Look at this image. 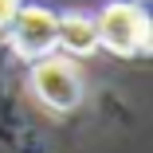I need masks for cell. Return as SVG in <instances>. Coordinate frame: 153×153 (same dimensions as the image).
Listing matches in <instances>:
<instances>
[{
	"mask_svg": "<svg viewBox=\"0 0 153 153\" xmlns=\"http://www.w3.org/2000/svg\"><path fill=\"white\" fill-rule=\"evenodd\" d=\"M32 90L36 98L51 110H71L82 98V79L79 67L71 59H59V55H39V63L32 67Z\"/></svg>",
	"mask_w": 153,
	"mask_h": 153,
	"instance_id": "obj_2",
	"label": "cell"
},
{
	"mask_svg": "<svg viewBox=\"0 0 153 153\" xmlns=\"http://www.w3.org/2000/svg\"><path fill=\"white\" fill-rule=\"evenodd\" d=\"M55 43H63L71 55H90L98 47V32H94V20L90 16H63L55 20Z\"/></svg>",
	"mask_w": 153,
	"mask_h": 153,
	"instance_id": "obj_4",
	"label": "cell"
},
{
	"mask_svg": "<svg viewBox=\"0 0 153 153\" xmlns=\"http://www.w3.org/2000/svg\"><path fill=\"white\" fill-rule=\"evenodd\" d=\"M12 24V47L24 59H39L55 47V16L47 8H16Z\"/></svg>",
	"mask_w": 153,
	"mask_h": 153,
	"instance_id": "obj_3",
	"label": "cell"
},
{
	"mask_svg": "<svg viewBox=\"0 0 153 153\" xmlns=\"http://www.w3.org/2000/svg\"><path fill=\"white\" fill-rule=\"evenodd\" d=\"M94 32L98 43H106L114 55H137L149 47V16L134 0H118L102 8V16L94 20Z\"/></svg>",
	"mask_w": 153,
	"mask_h": 153,
	"instance_id": "obj_1",
	"label": "cell"
},
{
	"mask_svg": "<svg viewBox=\"0 0 153 153\" xmlns=\"http://www.w3.org/2000/svg\"><path fill=\"white\" fill-rule=\"evenodd\" d=\"M16 8H20V0H0V27H8V20L16 16Z\"/></svg>",
	"mask_w": 153,
	"mask_h": 153,
	"instance_id": "obj_5",
	"label": "cell"
}]
</instances>
